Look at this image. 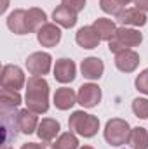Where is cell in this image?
Segmentation results:
<instances>
[{
    "instance_id": "cell-19",
    "label": "cell",
    "mask_w": 148,
    "mask_h": 149,
    "mask_svg": "<svg viewBox=\"0 0 148 149\" xmlns=\"http://www.w3.org/2000/svg\"><path fill=\"white\" fill-rule=\"evenodd\" d=\"M19 104H21L19 90L2 88V92H0V106H2V113H7V111H11V109H16Z\"/></svg>"
},
{
    "instance_id": "cell-2",
    "label": "cell",
    "mask_w": 148,
    "mask_h": 149,
    "mask_svg": "<svg viewBox=\"0 0 148 149\" xmlns=\"http://www.w3.org/2000/svg\"><path fill=\"white\" fill-rule=\"evenodd\" d=\"M68 128L80 137L91 139L99 130V120H98V116L89 114V113L73 111L72 116L68 118Z\"/></svg>"
},
{
    "instance_id": "cell-12",
    "label": "cell",
    "mask_w": 148,
    "mask_h": 149,
    "mask_svg": "<svg viewBox=\"0 0 148 149\" xmlns=\"http://www.w3.org/2000/svg\"><path fill=\"white\" fill-rule=\"evenodd\" d=\"M75 42L78 43V47L91 50V49H96V47L99 45L101 37H99V33L94 30V26L91 24V26H82V28L75 33Z\"/></svg>"
},
{
    "instance_id": "cell-7",
    "label": "cell",
    "mask_w": 148,
    "mask_h": 149,
    "mask_svg": "<svg viewBox=\"0 0 148 149\" xmlns=\"http://www.w3.org/2000/svg\"><path fill=\"white\" fill-rule=\"evenodd\" d=\"M101 101V88L96 85V83H84L78 87V92H77V102L82 106V108H96Z\"/></svg>"
},
{
    "instance_id": "cell-18",
    "label": "cell",
    "mask_w": 148,
    "mask_h": 149,
    "mask_svg": "<svg viewBox=\"0 0 148 149\" xmlns=\"http://www.w3.org/2000/svg\"><path fill=\"white\" fill-rule=\"evenodd\" d=\"M52 19H54L56 24H59L63 28H73L75 24H77V14H75L73 10H70L68 7H65L63 3L54 9Z\"/></svg>"
},
{
    "instance_id": "cell-33",
    "label": "cell",
    "mask_w": 148,
    "mask_h": 149,
    "mask_svg": "<svg viewBox=\"0 0 148 149\" xmlns=\"http://www.w3.org/2000/svg\"><path fill=\"white\" fill-rule=\"evenodd\" d=\"M51 149H52V148H51Z\"/></svg>"
},
{
    "instance_id": "cell-15",
    "label": "cell",
    "mask_w": 148,
    "mask_h": 149,
    "mask_svg": "<svg viewBox=\"0 0 148 149\" xmlns=\"http://www.w3.org/2000/svg\"><path fill=\"white\" fill-rule=\"evenodd\" d=\"M7 28L16 33V35H26L28 31V23H26V10L25 9H16L7 16Z\"/></svg>"
},
{
    "instance_id": "cell-25",
    "label": "cell",
    "mask_w": 148,
    "mask_h": 149,
    "mask_svg": "<svg viewBox=\"0 0 148 149\" xmlns=\"http://www.w3.org/2000/svg\"><path fill=\"white\" fill-rule=\"evenodd\" d=\"M132 113L141 118V120H147L148 118V99L145 97H138L132 101Z\"/></svg>"
},
{
    "instance_id": "cell-14",
    "label": "cell",
    "mask_w": 148,
    "mask_h": 149,
    "mask_svg": "<svg viewBox=\"0 0 148 149\" xmlns=\"http://www.w3.org/2000/svg\"><path fill=\"white\" fill-rule=\"evenodd\" d=\"M59 130H61V125H59L58 120H54V118H44L38 123V128L35 134L38 135V139L42 142H52L56 139V135L59 134Z\"/></svg>"
},
{
    "instance_id": "cell-11",
    "label": "cell",
    "mask_w": 148,
    "mask_h": 149,
    "mask_svg": "<svg viewBox=\"0 0 148 149\" xmlns=\"http://www.w3.org/2000/svg\"><path fill=\"white\" fill-rule=\"evenodd\" d=\"M52 71H54L56 81H59V83H72L75 80V76H77V66H75V63L72 59L63 57V59L56 61Z\"/></svg>"
},
{
    "instance_id": "cell-5",
    "label": "cell",
    "mask_w": 148,
    "mask_h": 149,
    "mask_svg": "<svg viewBox=\"0 0 148 149\" xmlns=\"http://www.w3.org/2000/svg\"><path fill=\"white\" fill-rule=\"evenodd\" d=\"M0 85L2 88H11V90H19L26 85V76L23 70L16 64H5L0 73Z\"/></svg>"
},
{
    "instance_id": "cell-32",
    "label": "cell",
    "mask_w": 148,
    "mask_h": 149,
    "mask_svg": "<svg viewBox=\"0 0 148 149\" xmlns=\"http://www.w3.org/2000/svg\"><path fill=\"white\" fill-rule=\"evenodd\" d=\"M2 149H12V148H9V146H4V148H2Z\"/></svg>"
},
{
    "instance_id": "cell-8",
    "label": "cell",
    "mask_w": 148,
    "mask_h": 149,
    "mask_svg": "<svg viewBox=\"0 0 148 149\" xmlns=\"http://www.w3.org/2000/svg\"><path fill=\"white\" fill-rule=\"evenodd\" d=\"M38 118H37V113L30 111L28 108L26 109H21L14 114V127L19 128L23 134L30 135V134H35L38 128Z\"/></svg>"
},
{
    "instance_id": "cell-3",
    "label": "cell",
    "mask_w": 148,
    "mask_h": 149,
    "mask_svg": "<svg viewBox=\"0 0 148 149\" xmlns=\"http://www.w3.org/2000/svg\"><path fill=\"white\" fill-rule=\"evenodd\" d=\"M141 42H143V35L138 30L129 28V26H122V28H117L113 38L108 42V49H110V52L117 54L120 50L138 47Z\"/></svg>"
},
{
    "instance_id": "cell-9",
    "label": "cell",
    "mask_w": 148,
    "mask_h": 149,
    "mask_svg": "<svg viewBox=\"0 0 148 149\" xmlns=\"http://www.w3.org/2000/svg\"><path fill=\"white\" fill-rule=\"evenodd\" d=\"M37 40L42 47H56L61 42V28L56 23H45L37 31Z\"/></svg>"
},
{
    "instance_id": "cell-4",
    "label": "cell",
    "mask_w": 148,
    "mask_h": 149,
    "mask_svg": "<svg viewBox=\"0 0 148 149\" xmlns=\"http://www.w3.org/2000/svg\"><path fill=\"white\" fill-rule=\"evenodd\" d=\"M129 135H131V127L125 120L122 118H111L105 125V141L113 146V148H120L124 144L129 142Z\"/></svg>"
},
{
    "instance_id": "cell-10",
    "label": "cell",
    "mask_w": 148,
    "mask_h": 149,
    "mask_svg": "<svg viewBox=\"0 0 148 149\" xmlns=\"http://www.w3.org/2000/svg\"><path fill=\"white\" fill-rule=\"evenodd\" d=\"M115 66L122 73H132L140 66V54L132 49H125L115 54Z\"/></svg>"
},
{
    "instance_id": "cell-24",
    "label": "cell",
    "mask_w": 148,
    "mask_h": 149,
    "mask_svg": "<svg viewBox=\"0 0 148 149\" xmlns=\"http://www.w3.org/2000/svg\"><path fill=\"white\" fill-rule=\"evenodd\" d=\"M131 2H134V0H99V7L106 14L118 16L125 9V5H129Z\"/></svg>"
},
{
    "instance_id": "cell-16",
    "label": "cell",
    "mask_w": 148,
    "mask_h": 149,
    "mask_svg": "<svg viewBox=\"0 0 148 149\" xmlns=\"http://www.w3.org/2000/svg\"><path fill=\"white\" fill-rule=\"evenodd\" d=\"M54 106L59 109V111H66L70 108H73V104L77 102V94L73 92V88L70 87H61L54 92Z\"/></svg>"
},
{
    "instance_id": "cell-22",
    "label": "cell",
    "mask_w": 148,
    "mask_h": 149,
    "mask_svg": "<svg viewBox=\"0 0 148 149\" xmlns=\"http://www.w3.org/2000/svg\"><path fill=\"white\" fill-rule=\"evenodd\" d=\"M131 149H148V132L143 127H136L131 128V135H129V142Z\"/></svg>"
},
{
    "instance_id": "cell-13",
    "label": "cell",
    "mask_w": 148,
    "mask_h": 149,
    "mask_svg": "<svg viewBox=\"0 0 148 149\" xmlns=\"http://www.w3.org/2000/svg\"><path fill=\"white\" fill-rule=\"evenodd\" d=\"M80 71H82V76L87 80H99L103 76V71H105V64L99 57L91 56L80 63Z\"/></svg>"
},
{
    "instance_id": "cell-30",
    "label": "cell",
    "mask_w": 148,
    "mask_h": 149,
    "mask_svg": "<svg viewBox=\"0 0 148 149\" xmlns=\"http://www.w3.org/2000/svg\"><path fill=\"white\" fill-rule=\"evenodd\" d=\"M7 7H9V0H4V5H2V9H0V12L4 14V12L7 10Z\"/></svg>"
},
{
    "instance_id": "cell-26",
    "label": "cell",
    "mask_w": 148,
    "mask_h": 149,
    "mask_svg": "<svg viewBox=\"0 0 148 149\" xmlns=\"http://www.w3.org/2000/svg\"><path fill=\"white\" fill-rule=\"evenodd\" d=\"M134 85H136V90H138V92H141V94L148 95V68L147 70H143L141 73L136 76Z\"/></svg>"
},
{
    "instance_id": "cell-21",
    "label": "cell",
    "mask_w": 148,
    "mask_h": 149,
    "mask_svg": "<svg viewBox=\"0 0 148 149\" xmlns=\"http://www.w3.org/2000/svg\"><path fill=\"white\" fill-rule=\"evenodd\" d=\"M92 26L99 33L101 40H106V42H110L111 38H113V35H115V31H117V24L111 19H108V17H98L92 23Z\"/></svg>"
},
{
    "instance_id": "cell-28",
    "label": "cell",
    "mask_w": 148,
    "mask_h": 149,
    "mask_svg": "<svg viewBox=\"0 0 148 149\" xmlns=\"http://www.w3.org/2000/svg\"><path fill=\"white\" fill-rule=\"evenodd\" d=\"M21 149H47L45 148V144H37V142H26V144H23Z\"/></svg>"
},
{
    "instance_id": "cell-17",
    "label": "cell",
    "mask_w": 148,
    "mask_h": 149,
    "mask_svg": "<svg viewBox=\"0 0 148 149\" xmlns=\"http://www.w3.org/2000/svg\"><path fill=\"white\" fill-rule=\"evenodd\" d=\"M118 23H122L124 26H145L147 24V14L136 7L132 9H124L118 16H117Z\"/></svg>"
},
{
    "instance_id": "cell-27",
    "label": "cell",
    "mask_w": 148,
    "mask_h": 149,
    "mask_svg": "<svg viewBox=\"0 0 148 149\" xmlns=\"http://www.w3.org/2000/svg\"><path fill=\"white\" fill-rule=\"evenodd\" d=\"M85 2H87V0H61V3H63L65 7H68L70 10H73L75 14H78L80 10H84Z\"/></svg>"
},
{
    "instance_id": "cell-20",
    "label": "cell",
    "mask_w": 148,
    "mask_h": 149,
    "mask_svg": "<svg viewBox=\"0 0 148 149\" xmlns=\"http://www.w3.org/2000/svg\"><path fill=\"white\" fill-rule=\"evenodd\" d=\"M26 23H28V31H38L45 23H47V14L38 9V7H32L26 10Z\"/></svg>"
},
{
    "instance_id": "cell-1",
    "label": "cell",
    "mask_w": 148,
    "mask_h": 149,
    "mask_svg": "<svg viewBox=\"0 0 148 149\" xmlns=\"http://www.w3.org/2000/svg\"><path fill=\"white\" fill-rule=\"evenodd\" d=\"M25 104L30 111L44 114L49 111V83L44 76L32 74L26 81Z\"/></svg>"
},
{
    "instance_id": "cell-29",
    "label": "cell",
    "mask_w": 148,
    "mask_h": 149,
    "mask_svg": "<svg viewBox=\"0 0 148 149\" xmlns=\"http://www.w3.org/2000/svg\"><path fill=\"white\" fill-rule=\"evenodd\" d=\"M134 5H136V9L148 12V0H134Z\"/></svg>"
},
{
    "instance_id": "cell-23",
    "label": "cell",
    "mask_w": 148,
    "mask_h": 149,
    "mask_svg": "<svg viewBox=\"0 0 148 149\" xmlns=\"http://www.w3.org/2000/svg\"><path fill=\"white\" fill-rule=\"evenodd\" d=\"M51 148L52 149H78V139H77V134H73L72 130L61 134Z\"/></svg>"
},
{
    "instance_id": "cell-31",
    "label": "cell",
    "mask_w": 148,
    "mask_h": 149,
    "mask_svg": "<svg viewBox=\"0 0 148 149\" xmlns=\"http://www.w3.org/2000/svg\"><path fill=\"white\" fill-rule=\"evenodd\" d=\"M78 149H94V148H91V146H82V148H78Z\"/></svg>"
},
{
    "instance_id": "cell-6",
    "label": "cell",
    "mask_w": 148,
    "mask_h": 149,
    "mask_svg": "<svg viewBox=\"0 0 148 149\" xmlns=\"http://www.w3.org/2000/svg\"><path fill=\"white\" fill-rule=\"evenodd\" d=\"M52 66V57L49 52H33L26 57V70L30 74L44 76L51 71Z\"/></svg>"
}]
</instances>
